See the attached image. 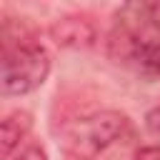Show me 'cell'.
<instances>
[{
	"label": "cell",
	"instance_id": "cell-1",
	"mask_svg": "<svg viewBox=\"0 0 160 160\" xmlns=\"http://www.w3.org/2000/svg\"><path fill=\"white\" fill-rule=\"evenodd\" d=\"M50 75V52L25 18L2 20V95H28L38 90Z\"/></svg>",
	"mask_w": 160,
	"mask_h": 160
},
{
	"label": "cell",
	"instance_id": "cell-2",
	"mask_svg": "<svg viewBox=\"0 0 160 160\" xmlns=\"http://www.w3.org/2000/svg\"><path fill=\"white\" fill-rule=\"evenodd\" d=\"M108 58L142 78H160V35L142 20L138 2L115 15L108 35Z\"/></svg>",
	"mask_w": 160,
	"mask_h": 160
},
{
	"label": "cell",
	"instance_id": "cell-3",
	"mask_svg": "<svg viewBox=\"0 0 160 160\" xmlns=\"http://www.w3.org/2000/svg\"><path fill=\"white\" fill-rule=\"evenodd\" d=\"M130 118L120 110H98L68 122L60 132V148L70 160H95L110 145L125 138Z\"/></svg>",
	"mask_w": 160,
	"mask_h": 160
},
{
	"label": "cell",
	"instance_id": "cell-4",
	"mask_svg": "<svg viewBox=\"0 0 160 160\" xmlns=\"http://www.w3.org/2000/svg\"><path fill=\"white\" fill-rule=\"evenodd\" d=\"M50 38L55 40V45L60 48H72V50H85L90 45H95L98 40V28L95 22L82 15V12H70L58 18L50 25Z\"/></svg>",
	"mask_w": 160,
	"mask_h": 160
},
{
	"label": "cell",
	"instance_id": "cell-5",
	"mask_svg": "<svg viewBox=\"0 0 160 160\" xmlns=\"http://www.w3.org/2000/svg\"><path fill=\"white\" fill-rule=\"evenodd\" d=\"M32 128V115L28 110H10L0 122V142H2V160H12L15 150L25 142Z\"/></svg>",
	"mask_w": 160,
	"mask_h": 160
},
{
	"label": "cell",
	"instance_id": "cell-6",
	"mask_svg": "<svg viewBox=\"0 0 160 160\" xmlns=\"http://www.w3.org/2000/svg\"><path fill=\"white\" fill-rule=\"evenodd\" d=\"M142 20L160 35V2H138Z\"/></svg>",
	"mask_w": 160,
	"mask_h": 160
},
{
	"label": "cell",
	"instance_id": "cell-7",
	"mask_svg": "<svg viewBox=\"0 0 160 160\" xmlns=\"http://www.w3.org/2000/svg\"><path fill=\"white\" fill-rule=\"evenodd\" d=\"M12 160H48V150L40 142H28L18 150V155Z\"/></svg>",
	"mask_w": 160,
	"mask_h": 160
},
{
	"label": "cell",
	"instance_id": "cell-8",
	"mask_svg": "<svg viewBox=\"0 0 160 160\" xmlns=\"http://www.w3.org/2000/svg\"><path fill=\"white\" fill-rule=\"evenodd\" d=\"M132 160H160V145H145V148L135 150Z\"/></svg>",
	"mask_w": 160,
	"mask_h": 160
},
{
	"label": "cell",
	"instance_id": "cell-9",
	"mask_svg": "<svg viewBox=\"0 0 160 160\" xmlns=\"http://www.w3.org/2000/svg\"><path fill=\"white\" fill-rule=\"evenodd\" d=\"M145 125H148L150 132L160 135V105L152 108V110H148V115H145Z\"/></svg>",
	"mask_w": 160,
	"mask_h": 160
}]
</instances>
